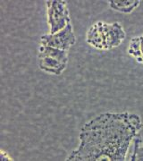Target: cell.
<instances>
[{"instance_id": "obj_1", "label": "cell", "mask_w": 143, "mask_h": 161, "mask_svg": "<svg viewBox=\"0 0 143 161\" xmlns=\"http://www.w3.org/2000/svg\"><path fill=\"white\" fill-rule=\"evenodd\" d=\"M142 128L140 116L131 113H104L80 129V143L68 161H124L130 145Z\"/></svg>"}, {"instance_id": "obj_2", "label": "cell", "mask_w": 143, "mask_h": 161, "mask_svg": "<svg viewBox=\"0 0 143 161\" xmlns=\"http://www.w3.org/2000/svg\"><path fill=\"white\" fill-rule=\"evenodd\" d=\"M125 38V31L119 23L97 22L88 30L86 41L97 49L109 50L120 46Z\"/></svg>"}, {"instance_id": "obj_3", "label": "cell", "mask_w": 143, "mask_h": 161, "mask_svg": "<svg viewBox=\"0 0 143 161\" xmlns=\"http://www.w3.org/2000/svg\"><path fill=\"white\" fill-rule=\"evenodd\" d=\"M47 22L50 27V34H55L63 30L71 23L66 1L48 0L46 1Z\"/></svg>"}, {"instance_id": "obj_4", "label": "cell", "mask_w": 143, "mask_h": 161, "mask_svg": "<svg viewBox=\"0 0 143 161\" xmlns=\"http://www.w3.org/2000/svg\"><path fill=\"white\" fill-rule=\"evenodd\" d=\"M40 42L43 46L51 47L67 51L71 47L76 43V37L73 31L72 23H68L65 28L55 34L42 35L40 38Z\"/></svg>"}, {"instance_id": "obj_5", "label": "cell", "mask_w": 143, "mask_h": 161, "mask_svg": "<svg viewBox=\"0 0 143 161\" xmlns=\"http://www.w3.org/2000/svg\"><path fill=\"white\" fill-rule=\"evenodd\" d=\"M39 59H40L39 61L40 69L48 74H53L56 75H61L65 70L67 65V64L61 63L60 61L50 58H42Z\"/></svg>"}, {"instance_id": "obj_6", "label": "cell", "mask_w": 143, "mask_h": 161, "mask_svg": "<svg viewBox=\"0 0 143 161\" xmlns=\"http://www.w3.org/2000/svg\"><path fill=\"white\" fill-rule=\"evenodd\" d=\"M53 58L63 64H67L68 62L67 51L57 49L51 47L43 46V45H41L39 48V58Z\"/></svg>"}, {"instance_id": "obj_7", "label": "cell", "mask_w": 143, "mask_h": 161, "mask_svg": "<svg viewBox=\"0 0 143 161\" xmlns=\"http://www.w3.org/2000/svg\"><path fill=\"white\" fill-rule=\"evenodd\" d=\"M140 0H110L109 6L114 11L129 14L140 6Z\"/></svg>"}, {"instance_id": "obj_8", "label": "cell", "mask_w": 143, "mask_h": 161, "mask_svg": "<svg viewBox=\"0 0 143 161\" xmlns=\"http://www.w3.org/2000/svg\"><path fill=\"white\" fill-rule=\"evenodd\" d=\"M128 53L139 63L143 64V36L133 38L131 40Z\"/></svg>"}, {"instance_id": "obj_9", "label": "cell", "mask_w": 143, "mask_h": 161, "mask_svg": "<svg viewBox=\"0 0 143 161\" xmlns=\"http://www.w3.org/2000/svg\"><path fill=\"white\" fill-rule=\"evenodd\" d=\"M131 160L143 161V146H140L138 142H136V146Z\"/></svg>"}, {"instance_id": "obj_10", "label": "cell", "mask_w": 143, "mask_h": 161, "mask_svg": "<svg viewBox=\"0 0 143 161\" xmlns=\"http://www.w3.org/2000/svg\"><path fill=\"white\" fill-rule=\"evenodd\" d=\"M1 160H12V158L5 151L1 150Z\"/></svg>"}]
</instances>
